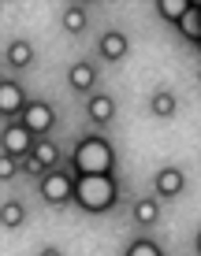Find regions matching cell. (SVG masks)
Returning a JSON list of instances; mask_svg holds the SVG:
<instances>
[{
  "label": "cell",
  "instance_id": "603a6c76",
  "mask_svg": "<svg viewBox=\"0 0 201 256\" xmlns=\"http://www.w3.org/2000/svg\"><path fill=\"white\" fill-rule=\"evenodd\" d=\"M194 249H197V256H201V230L194 234Z\"/></svg>",
  "mask_w": 201,
  "mask_h": 256
},
{
  "label": "cell",
  "instance_id": "d4e9b609",
  "mask_svg": "<svg viewBox=\"0 0 201 256\" xmlns=\"http://www.w3.org/2000/svg\"><path fill=\"white\" fill-rule=\"evenodd\" d=\"M197 82H201V70H197Z\"/></svg>",
  "mask_w": 201,
  "mask_h": 256
},
{
  "label": "cell",
  "instance_id": "5bb4252c",
  "mask_svg": "<svg viewBox=\"0 0 201 256\" xmlns=\"http://www.w3.org/2000/svg\"><path fill=\"white\" fill-rule=\"evenodd\" d=\"M23 219H26V208L19 204V200L8 197V200H4V208H0V226H4V230H19Z\"/></svg>",
  "mask_w": 201,
  "mask_h": 256
},
{
  "label": "cell",
  "instance_id": "7a4b0ae2",
  "mask_svg": "<svg viewBox=\"0 0 201 256\" xmlns=\"http://www.w3.org/2000/svg\"><path fill=\"white\" fill-rule=\"evenodd\" d=\"M71 171L75 174H112L116 171V148L101 134H82L71 152Z\"/></svg>",
  "mask_w": 201,
  "mask_h": 256
},
{
  "label": "cell",
  "instance_id": "9a60e30c",
  "mask_svg": "<svg viewBox=\"0 0 201 256\" xmlns=\"http://www.w3.org/2000/svg\"><path fill=\"white\" fill-rule=\"evenodd\" d=\"M149 108H153V116L156 119H171L175 116V93H168V90H160V93H153V100H149Z\"/></svg>",
  "mask_w": 201,
  "mask_h": 256
},
{
  "label": "cell",
  "instance_id": "6da1fadb",
  "mask_svg": "<svg viewBox=\"0 0 201 256\" xmlns=\"http://www.w3.org/2000/svg\"><path fill=\"white\" fill-rule=\"evenodd\" d=\"M75 204L90 216L112 212L119 204V182L116 174H75Z\"/></svg>",
  "mask_w": 201,
  "mask_h": 256
},
{
  "label": "cell",
  "instance_id": "277c9868",
  "mask_svg": "<svg viewBox=\"0 0 201 256\" xmlns=\"http://www.w3.org/2000/svg\"><path fill=\"white\" fill-rule=\"evenodd\" d=\"M34 141H38V138H34L19 119H15V122H4V134H0V152L23 164L26 156L34 152Z\"/></svg>",
  "mask_w": 201,
  "mask_h": 256
},
{
  "label": "cell",
  "instance_id": "8fae6325",
  "mask_svg": "<svg viewBox=\"0 0 201 256\" xmlns=\"http://www.w3.org/2000/svg\"><path fill=\"white\" fill-rule=\"evenodd\" d=\"M130 216H134L138 226H156V219H160V200L156 197H138L134 208H130Z\"/></svg>",
  "mask_w": 201,
  "mask_h": 256
},
{
  "label": "cell",
  "instance_id": "9c48e42d",
  "mask_svg": "<svg viewBox=\"0 0 201 256\" xmlns=\"http://www.w3.org/2000/svg\"><path fill=\"white\" fill-rule=\"evenodd\" d=\"M86 116H90V122H97V126H108L116 119V100L108 93H93L90 104H86Z\"/></svg>",
  "mask_w": 201,
  "mask_h": 256
},
{
  "label": "cell",
  "instance_id": "7c38bea8",
  "mask_svg": "<svg viewBox=\"0 0 201 256\" xmlns=\"http://www.w3.org/2000/svg\"><path fill=\"white\" fill-rule=\"evenodd\" d=\"M190 8H194V4H190V0H160V4H156V15L179 26V22H182V19H186V15H190Z\"/></svg>",
  "mask_w": 201,
  "mask_h": 256
},
{
  "label": "cell",
  "instance_id": "ac0fdd59",
  "mask_svg": "<svg viewBox=\"0 0 201 256\" xmlns=\"http://www.w3.org/2000/svg\"><path fill=\"white\" fill-rule=\"evenodd\" d=\"M179 34L190 41V45H197V41H201V19H197V4L190 8V15L179 22Z\"/></svg>",
  "mask_w": 201,
  "mask_h": 256
},
{
  "label": "cell",
  "instance_id": "ffe728a7",
  "mask_svg": "<svg viewBox=\"0 0 201 256\" xmlns=\"http://www.w3.org/2000/svg\"><path fill=\"white\" fill-rule=\"evenodd\" d=\"M19 171H23V164H19V160H12V156H4V152H0V178H4V182H12Z\"/></svg>",
  "mask_w": 201,
  "mask_h": 256
},
{
  "label": "cell",
  "instance_id": "4fadbf2b",
  "mask_svg": "<svg viewBox=\"0 0 201 256\" xmlns=\"http://www.w3.org/2000/svg\"><path fill=\"white\" fill-rule=\"evenodd\" d=\"M34 64V45H30V41H12V45H8V67H30Z\"/></svg>",
  "mask_w": 201,
  "mask_h": 256
},
{
  "label": "cell",
  "instance_id": "e0dca14e",
  "mask_svg": "<svg viewBox=\"0 0 201 256\" xmlns=\"http://www.w3.org/2000/svg\"><path fill=\"white\" fill-rule=\"evenodd\" d=\"M86 22H90V15H86V8H82V4L64 8V30H67V34H82V30H86Z\"/></svg>",
  "mask_w": 201,
  "mask_h": 256
},
{
  "label": "cell",
  "instance_id": "3957f363",
  "mask_svg": "<svg viewBox=\"0 0 201 256\" xmlns=\"http://www.w3.org/2000/svg\"><path fill=\"white\" fill-rule=\"evenodd\" d=\"M38 193H41L45 204L64 208L67 200H75V171H71V167H52L49 174L38 178Z\"/></svg>",
  "mask_w": 201,
  "mask_h": 256
},
{
  "label": "cell",
  "instance_id": "5b68a950",
  "mask_svg": "<svg viewBox=\"0 0 201 256\" xmlns=\"http://www.w3.org/2000/svg\"><path fill=\"white\" fill-rule=\"evenodd\" d=\"M19 122L30 130L34 138H45L49 130L56 126V108H52L49 100H30V104H26V112L19 116Z\"/></svg>",
  "mask_w": 201,
  "mask_h": 256
},
{
  "label": "cell",
  "instance_id": "cb8c5ba5",
  "mask_svg": "<svg viewBox=\"0 0 201 256\" xmlns=\"http://www.w3.org/2000/svg\"><path fill=\"white\" fill-rule=\"evenodd\" d=\"M194 48H197V56H201V41H197V45H194Z\"/></svg>",
  "mask_w": 201,
  "mask_h": 256
},
{
  "label": "cell",
  "instance_id": "2e32d148",
  "mask_svg": "<svg viewBox=\"0 0 201 256\" xmlns=\"http://www.w3.org/2000/svg\"><path fill=\"white\" fill-rule=\"evenodd\" d=\"M34 156H38L49 171H52V167H60V148H56V141H49V138H38V141H34Z\"/></svg>",
  "mask_w": 201,
  "mask_h": 256
},
{
  "label": "cell",
  "instance_id": "30bf717a",
  "mask_svg": "<svg viewBox=\"0 0 201 256\" xmlns=\"http://www.w3.org/2000/svg\"><path fill=\"white\" fill-rule=\"evenodd\" d=\"M67 86H71L75 93H93V86H97L93 64H75L71 70H67Z\"/></svg>",
  "mask_w": 201,
  "mask_h": 256
},
{
  "label": "cell",
  "instance_id": "8992f818",
  "mask_svg": "<svg viewBox=\"0 0 201 256\" xmlns=\"http://www.w3.org/2000/svg\"><path fill=\"white\" fill-rule=\"evenodd\" d=\"M26 93H23V86L15 82V78H0V116H4L8 122H15L26 112Z\"/></svg>",
  "mask_w": 201,
  "mask_h": 256
},
{
  "label": "cell",
  "instance_id": "44dd1931",
  "mask_svg": "<svg viewBox=\"0 0 201 256\" xmlns=\"http://www.w3.org/2000/svg\"><path fill=\"white\" fill-rule=\"evenodd\" d=\"M23 174H30V178H41V174H49V167H45V164L38 160V156L30 152V156L23 160Z\"/></svg>",
  "mask_w": 201,
  "mask_h": 256
},
{
  "label": "cell",
  "instance_id": "ba28073f",
  "mask_svg": "<svg viewBox=\"0 0 201 256\" xmlns=\"http://www.w3.org/2000/svg\"><path fill=\"white\" fill-rule=\"evenodd\" d=\"M127 34H119V30H108V34H101V41H97V52H101V60L104 64H119V60L127 56Z\"/></svg>",
  "mask_w": 201,
  "mask_h": 256
},
{
  "label": "cell",
  "instance_id": "7402d4cb",
  "mask_svg": "<svg viewBox=\"0 0 201 256\" xmlns=\"http://www.w3.org/2000/svg\"><path fill=\"white\" fill-rule=\"evenodd\" d=\"M41 256H64V252H60V249H52V245H49V249H41Z\"/></svg>",
  "mask_w": 201,
  "mask_h": 256
},
{
  "label": "cell",
  "instance_id": "d6986e66",
  "mask_svg": "<svg viewBox=\"0 0 201 256\" xmlns=\"http://www.w3.org/2000/svg\"><path fill=\"white\" fill-rule=\"evenodd\" d=\"M123 256H164V249L153 242V238H138V242H130L127 245V252Z\"/></svg>",
  "mask_w": 201,
  "mask_h": 256
},
{
  "label": "cell",
  "instance_id": "52a82bcc",
  "mask_svg": "<svg viewBox=\"0 0 201 256\" xmlns=\"http://www.w3.org/2000/svg\"><path fill=\"white\" fill-rule=\"evenodd\" d=\"M182 186H186V174L179 171V167H160L156 171V178H153V190H156V197H179Z\"/></svg>",
  "mask_w": 201,
  "mask_h": 256
}]
</instances>
